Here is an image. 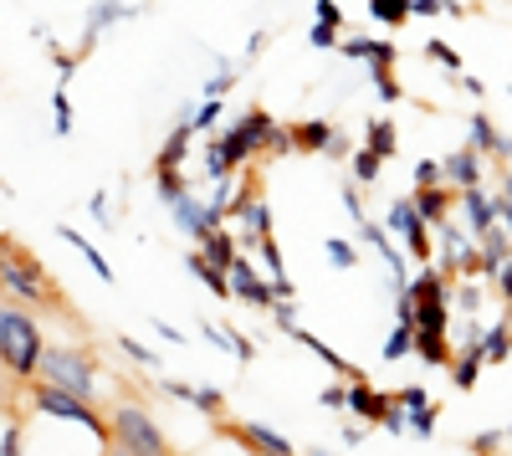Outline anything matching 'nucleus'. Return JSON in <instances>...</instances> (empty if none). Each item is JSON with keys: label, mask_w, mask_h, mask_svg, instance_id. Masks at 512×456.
<instances>
[{"label": "nucleus", "mask_w": 512, "mask_h": 456, "mask_svg": "<svg viewBox=\"0 0 512 456\" xmlns=\"http://www.w3.org/2000/svg\"><path fill=\"white\" fill-rule=\"evenodd\" d=\"M36 380L62 385V390H72L82 400H98V364H93L88 349H77V344H47V349H41Z\"/></svg>", "instance_id": "obj_1"}, {"label": "nucleus", "mask_w": 512, "mask_h": 456, "mask_svg": "<svg viewBox=\"0 0 512 456\" xmlns=\"http://www.w3.org/2000/svg\"><path fill=\"white\" fill-rule=\"evenodd\" d=\"M41 349H47L41 328L21 308H0V364H6L11 375H21V380H36Z\"/></svg>", "instance_id": "obj_2"}, {"label": "nucleus", "mask_w": 512, "mask_h": 456, "mask_svg": "<svg viewBox=\"0 0 512 456\" xmlns=\"http://www.w3.org/2000/svg\"><path fill=\"white\" fill-rule=\"evenodd\" d=\"M0 293H11L21 303H57L41 262L31 252H21V246H11L6 236H0Z\"/></svg>", "instance_id": "obj_3"}, {"label": "nucleus", "mask_w": 512, "mask_h": 456, "mask_svg": "<svg viewBox=\"0 0 512 456\" xmlns=\"http://www.w3.org/2000/svg\"><path fill=\"white\" fill-rule=\"evenodd\" d=\"M31 405L41 410V416H62V421H77V426H88L108 451H113V421H103L98 416V405L93 400H82V395H72V390H62V385H31Z\"/></svg>", "instance_id": "obj_4"}, {"label": "nucleus", "mask_w": 512, "mask_h": 456, "mask_svg": "<svg viewBox=\"0 0 512 456\" xmlns=\"http://www.w3.org/2000/svg\"><path fill=\"white\" fill-rule=\"evenodd\" d=\"M113 451H128V456H164V451H169V436L159 431V421L149 416L144 405L118 400V410H113Z\"/></svg>", "instance_id": "obj_5"}, {"label": "nucleus", "mask_w": 512, "mask_h": 456, "mask_svg": "<svg viewBox=\"0 0 512 456\" xmlns=\"http://www.w3.org/2000/svg\"><path fill=\"white\" fill-rule=\"evenodd\" d=\"M272 129H277V118L267 113V108H246L231 129L221 134V144H226V159L236 164H251L256 154H267V139H272Z\"/></svg>", "instance_id": "obj_6"}, {"label": "nucleus", "mask_w": 512, "mask_h": 456, "mask_svg": "<svg viewBox=\"0 0 512 456\" xmlns=\"http://www.w3.org/2000/svg\"><path fill=\"white\" fill-rule=\"evenodd\" d=\"M128 16H134V6H123V0H93V6H88V21H82V36H77V47H72V52L88 62L93 47L103 41V31H108L113 21H128Z\"/></svg>", "instance_id": "obj_7"}, {"label": "nucleus", "mask_w": 512, "mask_h": 456, "mask_svg": "<svg viewBox=\"0 0 512 456\" xmlns=\"http://www.w3.org/2000/svg\"><path fill=\"white\" fill-rule=\"evenodd\" d=\"M221 431L236 441V446H246V451H262V456H292V441L287 436H277L272 426H262V421H221Z\"/></svg>", "instance_id": "obj_8"}, {"label": "nucleus", "mask_w": 512, "mask_h": 456, "mask_svg": "<svg viewBox=\"0 0 512 456\" xmlns=\"http://www.w3.org/2000/svg\"><path fill=\"white\" fill-rule=\"evenodd\" d=\"M461 211H466V231L482 241V236L502 221V195H497V190L487 195L482 185H472V190H461Z\"/></svg>", "instance_id": "obj_9"}, {"label": "nucleus", "mask_w": 512, "mask_h": 456, "mask_svg": "<svg viewBox=\"0 0 512 456\" xmlns=\"http://www.w3.org/2000/svg\"><path fill=\"white\" fill-rule=\"evenodd\" d=\"M226 272H231V293H236V298H246V308H272V303L282 298V293H277V282H262L246 257H236Z\"/></svg>", "instance_id": "obj_10"}, {"label": "nucleus", "mask_w": 512, "mask_h": 456, "mask_svg": "<svg viewBox=\"0 0 512 456\" xmlns=\"http://www.w3.org/2000/svg\"><path fill=\"white\" fill-rule=\"evenodd\" d=\"M338 57H349V62H369V72H390L395 67V41H379V36H349V41H338Z\"/></svg>", "instance_id": "obj_11"}, {"label": "nucleus", "mask_w": 512, "mask_h": 456, "mask_svg": "<svg viewBox=\"0 0 512 456\" xmlns=\"http://www.w3.org/2000/svg\"><path fill=\"white\" fill-rule=\"evenodd\" d=\"M169 211H175V226H180L185 236H195V241L226 221V211H216V205H200L195 195H180L175 205H169Z\"/></svg>", "instance_id": "obj_12"}, {"label": "nucleus", "mask_w": 512, "mask_h": 456, "mask_svg": "<svg viewBox=\"0 0 512 456\" xmlns=\"http://www.w3.org/2000/svg\"><path fill=\"white\" fill-rule=\"evenodd\" d=\"M482 159H487V154H477L472 144L451 149V154L441 159V170H446V185H451V190H472V185H482V180H487V175H482Z\"/></svg>", "instance_id": "obj_13"}, {"label": "nucleus", "mask_w": 512, "mask_h": 456, "mask_svg": "<svg viewBox=\"0 0 512 456\" xmlns=\"http://www.w3.org/2000/svg\"><path fill=\"white\" fill-rule=\"evenodd\" d=\"M395 405V395H384V390H374V385H364V375H354L349 380V410L359 421H369V426H379L384 421V410Z\"/></svg>", "instance_id": "obj_14"}, {"label": "nucleus", "mask_w": 512, "mask_h": 456, "mask_svg": "<svg viewBox=\"0 0 512 456\" xmlns=\"http://www.w3.org/2000/svg\"><path fill=\"white\" fill-rule=\"evenodd\" d=\"M472 149H477V154H497L502 164H512V139L497 129L487 113H472Z\"/></svg>", "instance_id": "obj_15"}, {"label": "nucleus", "mask_w": 512, "mask_h": 456, "mask_svg": "<svg viewBox=\"0 0 512 456\" xmlns=\"http://www.w3.org/2000/svg\"><path fill=\"white\" fill-rule=\"evenodd\" d=\"M287 339H292V344H303V349H308L313 359H323V364L333 369V375H344V380H354V375H359V369H354V364H349L344 354H333V349H328V344H323L318 334H308V328H292Z\"/></svg>", "instance_id": "obj_16"}, {"label": "nucleus", "mask_w": 512, "mask_h": 456, "mask_svg": "<svg viewBox=\"0 0 512 456\" xmlns=\"http://www.w3.org/2000/svg\"><path fill=\"white\" fill-rule=\"evenodd\" d=\"M410 200L420 205V216L431 221V226H441V221L451 216V185H415Z\"/></svg>", "instance_id": "obj_17"}, {"label": "nucleus", "mask_w": 512, "mask_h": 456, "mask_svg": "<svg viewBox=\"0 0 512 456\" xmlns=\"http://www.w3.org/2000/svg\"><path fill=\"white\" fill-rule=\"evenodd\" d=\"M446 369H451V385H456V390H477V380H482L487 359H482L477 349H456Z\"/></svg>", "instance_id": "obj_18"}, {"label": "nucleus", "mask_w": 512, "mask_h": 456, "mask_svg": "<svg viewBox=\"0 0 512 456\" xmlns=\"http://www.w3.org/2000/svg\"><path fill=\"white\" fill-rule=\"evenodd\" d=\"M57 236H62L67 246H77V252H82V262H88V267H93V277H98V282H108V287H113V267L103 262V252H98V246H93L88 236H82L77 226H57Z\"/></svg>", "instance_id": "obj_19"}, {"label": "nucleus", "mask_w": 512, "mask_h": 456, "mask_svg": "<svg viewBox=\"0 0 512 456\" xmlns=\"http://www.w3.org/2000/svg\"><path fill=\"white\" fill-rule=\"evenodd\" d=\"M415 354H420L425 364H436V369H446L456 349L446 344V328H415Z\"/></svg>", "instance_id": "obj_20"}, {"label": "nucleus", "mask_w": 512, "mask_h": 456, "mask_svg": "<svg viewBox=\"0 0 512 456\" xmlns=\"http://www.w3.org/2000/svg\"><path fill=\"white\" fill-rule=\"evenodd\" d=\"M185 267H190V277H200V282H205L216 298H236V293H231V272H226V267H216V262H210L205 252H195Z\"/></svg>", "instance_id": "obj_21"}, {"label": "nucleus", "mask_w": 512, "mask_h": 456, "mask_svg": "<svg viewBox=\"0 0 512 456\" xmlns=\"http://www.w3.org/2000/svg\"><path fill=\"white\" fill-rule=\"evenodd\" d=\"M200 252H205L210 262H216V267H231V262L241 257V241H236L231 231H221V226H216V231H205V236H200Z\"/></svg>", "instance_id": "obj_22"}, {"label": "nucleus", "mask_w": 512, "mask_h": 456, "mask_svg": "<svg viewBox=\"0 0 512 456\" xmlns=\"http://www.w3.org/2000/svg\"><path fill=\"white\" fill-rule=\"evenodd\" d=\"M292 134H297V149L323 154V149H328V139H333L338 129H333V123H323V118H308V123H292Z\"/></svg>", "instance_id": "obj_23"}, {"label": "nucleus", "mask_w": 512, "mask_h": 456, "mask_svg": "<svg viewBox=\"0 0 512 456\" xmlns=\"http://www.w3.org/2000/svg\"><path fill=\"white\" fill-rule=\"evenodd\" d=\"M364 139H369V149H374L379 159H395V154H400V129H395L390 118H374L369 129H364Z\"/></svg>", "instance_id": "obj_24"}, {"label": "nucleus", "mask_w": 512, "mask_h": 456, "mask_svg": "<svg viewBox=\"0 0 512 456\" xmlns=\"http://www.w3.org/2000/svg\"><path fill=\"white\" fill-rule=\"evenodd\" d=\"M512 354V303H507V313L487 328V364H502Z\"/></svg>", "instance_id": "obj_25"}, {"label": "nucleus", "mask_w": 512, "mask_h": 456, "mask_svg": "<svg viewBox=\"0 0 512 456\" xmlns=\"http://www.w3.org/2000/svg\"><path fill=\"white\" fill-rule=\"evenodd\" d=\"M369 16L379 26H405L415 11H410V0H369Z\"/></svg>", "instance_id": "obj_26"}, {"label": "nucleus", "mask_w": 512, "mask_h": 456, "mask_svg": "<svg viewBox=\"0 0 512 456\" xmlns=\"http://www.w3.org/2000/svg\"><path fill=\"white\" fill-rule=\"evenodd\" d=\"M379 164H384V159H379V154H374V149H369V144H364V149H354V154H349V170H354V180H359V190H364V185H374V180H379Z\"/></svg>", "instance_id": "obj_27"}, {"label": "nucleus", "mask_w": 512, "mask_h": 456, "mask_svg": "<svg viewBox=\"0 0 512 456\" xmlns=\"http://www.w3.org/2000/svg\"><path fill=\"white\" fill-rule=\"evenodd\" d=\"M323 252H328V262H333L338 272L359 267V246H354V241H344V236H328V241H323Z\"/></svg>", "instance_id": "obj_28"}, {"label": "nucleus", "mask_w": 512, "mask_h": 456, "mask_svg": "<svg viewBox=\"0 0 512 456\" xmlns=\"http://www.w3.org/2000/svg\"><path fill=\"white\" fill-rule=\"evenodd\" d=\"M154 190H159L164 205H175L180 195H190V185L180 180V170H154Z\"/></svg>", "instance_id": "obj_29"}, {"label": "nucleus", "mask_w": 512, "mask_h": 456, "mask_svg": "<svg viewBox=\"0 0 512 456\" xmlns=\"http://www.w3.org/2000/svg\"><path fill=\"white\" fill-rule=\"evenodd\" d=\"M221 108H226L221 98H205L200 108H190V129H195V134H210V129L221 123Z\"/></svg>", "instance_id": "obj_30"}, {"label": "nucleus", "mask_w": 512, "mask_h": 456, "mask_svg": "<svg viewBox=\"0 0 512 456\" xmlns=\"http://www.w3.org/2000/svg\"><path fill=\"white\" fill-rule=\"evenodd\" d=\"M52 123H57L62 139L72 134V93H67V82H57V93H52Z\"/></svg>", "instance_id": "obj_31"}, {"label": "nucleus", "mask_w": 512, "mask_h": 456, "mask_svg": "<svg viewBox=\"0 0 512 456\" xmlns=\"http://www.w3.org/2000/svg\"><path fill=\"white\" fill-rule=\"evenodd\" d=\"M415 349V323H395V334H390V344H384V359H405Z\"/></svg>", "instance_id": "obj_32"}, {"label": "nucleus", "mask_w": 512, "mask_h": 456, "mask_svg": "<svg viewBox=\"0 0 512 456\" xmlns=\"http://www.w3.org/2000/svg\"><path fill=\"white\" fill-rule=\"evenodd\" d=\"M425 57H431L441 72H451V77L461 72V52H456V47H446V41H425Z\"/></svg>", "instance_id": "obj_33"}, {"label": "nucleus", "mask_w": 512, "mask_h": 456, "mask_svg": "<svg viewBox=\"0 0 512 456\" xmlns=\"http://www.w3.org/2000/svg\"><path fill=\"white\" fill-rule=\"evenodd\" d=\"M190 405H195V410H205V416H216V421H221V410H226V395H221V390H210V385H195Z\"/></svg>", "instance_id": "obj_34"}, {"label": "nucleus", "mask_w": 512, "mask_h": 456, "mask_svg": "<svg viewBox=\"0 0 512 456\" xmlns=\"http://www.w3.org/2000/svg\"><path fill=\"white\" fill-rule=\"evenodd\" d=\"M369 82H374L379 103H400V82H395V72H369Z\"/></svg>", "instance_id": "obj_35"}, {"label": "nucleus", "mask_w": 512, "mask_h": 456, "mask_svg": "<svg viewBox=\"0 0 512 456\" xmlns=\"http://www.w3.org/2000/svg\"><path fill=\"white\" fill-rule=\"evenodd\" d=\"M308 41H313L318 52H338V26H328V21H313Z\"/></svg>", "instance_id": "obj_36"}, {"label": "nucleus", "mask_w": 512, "mask_h": 456, "mask_svg": "<svg viewBox=\"0 0 512 456\" xmlns=\"http://www.w3.org/2000/svg\"><path fill=\"white\" fill-rule=\"evenodd\" d=\"M410 431H415V436H436V405L410 410Z\"/></svg>", "instance_id": "obj_37"}, {"label": "nucleus", "mask_w": 512, "mask_h": 456, "mask_svg": "<svg viewBox=\"0 0 512 456\" xmlns=\"http://www.w3.org/2000/svg\"><path fill=\"white\" fill-rule=\"evenodd\" d=\"M415 185H446L441 159H420V164H415Z\"/></svg>", "instance_id": "obj_38"}, {"label": "nucleus", "mask_w": 512, "mask_h": 456, "mask_svg": "<svg viewBox=\"0 0 512 456\" xmlns=\"http://www.w3.org/2000/svg\"><path fill=\"white\" fill-rule=\"evenodd\" d=\"M256 252H262V262H267L272 282H277V277H287V272H282V252H277V236H262V246H256Z\"/></svg>", "instance_id": "obj_39"}, {"label": "nucleus", "mask_w": 512, "mask_h": 456, "mask_svg": "<svg viewBox=\"0 0 512 456\" xmlns=\"http://www.w3.org/2000/svg\"><path fill=\"white\" fill-rule=\"evenodd\" d=\"M292 149H297V134H292V123H287V129L277 123V129H272V139H267V154H292Z\"/></svg>", "instance_id": "obj_40"}, {"label": "nucleus", "mask_w": 512, "mask_h": 456, "mask_svg": "<svg viewBox=\"0 0 512 456\" xmlns=\"http://www.w3.org/2000/svg\"><path fill=\"white\" fill-rule=\"evenodd\" d=\"M272 323L282 328V334H292V328H297V308H292V298H277V303H272Z\"/></svg>", "instance_id": "obj_41"}, {"label": "nucleus", "mask_w": 512, "mask_h": 456, "mask_svg": "<svg viewBox=\"0 0 512 456\" xmlns=\"http://www.w3.org/2000/svg\"><path fill=\"white\" fill-rule=\"evenodd\" d=\"M477 308H482V287H461V293H456V313L477 318Z\"/></svg>", "instance_id": "obj_42"}, {"label": "nucleus", "mask_w": 512, "mask_h": 456, "mask_svg": "<svg viewBox=\"0 0 512 456\" xmlns=\"http://www.w3.org/2000/svg\"><path fill=\"white\" fill-rule=\"evenodd\" d=\"M344 211L354 216V226H364V221H369V216H364V200H359V180H349V185H344Z\"/></svg>", "instance_id": "obj_43"}, {"label": "nucleus", "mask_w": 512, "mask_h": 456, "mask_svg": "<svg viewBox=\"0 0 512 456\" xmlns=\"http://www.w3.org/2000/svg\"><path fill=\"white\" fill-rule=\"evenodd\" d=\"M118 349H123L128 359H134V364H144V369H154V364H159V354H154V349H144V344H134V339H118Z\"/></svg>", "instance_id": "obj_44"}, {"label": "nucleus", "mask_w": 512, "mask_h": 456, "mask_svg": "<svg viewBox=\"0 0 512 456\" xmlns=\"http://www.w3.org/2000/svg\"><path fill=\"white\" fill-rule=\"evenodd\" d=\"M318 405H328V410H349V385H328V390H318Z\"/></svg>", "instance_id": "obj_45"}, {"label": "nucleus", "mask_w": 512, "mask_h": 456, "mask_svg": "<svg viewBox=\"0 0 512 456\" xmlns=\"http://www.w3.org/2000/svg\"><path fill=\"white\" fill-rule=\"evenodd\" d=\"M154 390L169 395V400H185V405H190V395H195V385H185V380H159Z\"/></svg>", "instance_id": "obj_46"}, {"label": "nucleus", "mask_w": 512, "mask_h": 456, "mask_svg": "<svg viewBox=\"0 0 512 456\" xmlns=\"http://www.w3.org/2000/svg\"><path fill=\"white\" fill-rule=\"evenodd\" d=\"M226 334H231V354H236L241 364H251V359H256V344H251L246 334H236V328H226Z\"/></svg>", "instance_id": "obj_47"}, {"label": "nucleus", "mask_w": 512, "mask_h": 456, "mask_svg": "<svg viewBox=\"0 0 512 456\" xmlns=\"http://www.w3.org/2000/svg\"><path fill=\"white\" fill-rule=\"evenodd\" d=\"M395 400H400L405 410H420V405H431V395H425L420 385H405V390H395Z\"/></svg>", "instance_id": "obj_48"}, {"label": "nucleus", "mask_w": 512, "mask_h": 456, "mask_svg": "<svg viewBox=\"0 0 512 456\" xmlns=\"http://www.w3.org/2000/svg\"><path fill=\"white\" fill-rule=\"evenodd\" d=\"M52 67H57V82H72V72L82 67V57H77V52H57V62H52Z\"/></svg>", "instance_id": "obj_49"}, {"label": "nucleus", "mask_w": 512, "mask_h": 456, "mask_svg": "<svg viewBox=\"0 0 512 456\" xmlns=\"http://www.w3.org/2000/svg\"><path fill=\"white\" fill-rule=\"evenodd\" d=\"M313 16H318V21H328V26H344V11H338V0H318Z\"/></svg>", "instance_id": "obj_50"}, {"label": "nucleus", "mask_w": 512, "mask_h": 456, "mask_svg": "<svg viewBox=\"0 0 512 456\" xmlns=\"http://www.w3.org/2000/svg\"><path fill=\"white\" fill-rule=\"evenodd\" d=\"M21 446H26L21 426H6V436H0V451H6V456H21Z\"/></svg>", "instance_id": "obj_51"}, {"label": "nucleus", "mask_w": 512, "mask_h": 456, "mask_svg": "<svg viewBox=\"0 0 512 456\" xmlns=\"http://www.w3.org/2000/svg\"><path fill=\"white\" fill-rule=\"evenodd\" d=\"M497 293H502V303H512V252H507V262L497 272Z\"/></svg>", "instance_id": "obj_52"}, {"label": "nucleus", "mask_w": 512, "mask_h": 456, "mask_svg": "<svg viewBox=\"0 0 512 456\" xmlns=\"http://www.w3.org/2000/svg\"><path fill=\"white\" fill-rule=\"evenodd\" d=\"M323 154H328V159H349V154H354V144H349V139H344V134H333V139H328V149H323Z\"/></svg>", "instance_id": "obj_53"}, {"label": "nucleus", "mask_w": 512, "mask_h": 456, "mask_svg": "<svg viewBox=\"0 0 512 456\" xmlns=\"http://www.w3.org/2000/svg\"><path fill=\"white\" fill-rule=\"evenodd\" d=\"M154 328H159V339H164V344H185V339H180V328H169L164 318H154Z\"/></svg>", "instance_id": "obj_54"}, {"label": "nucleus", "mask_w": 512, "mask_h": 456, "mask_svg": "<svg viewBox=\"0 0 512 456\" xmlns=\"http://www.w3.org/2000/svg\"><path fill=\"white\" fill-rule=\"evenodd\" d=\"M497 446H502V436H497V431H487V436H477V441H472V451H497Z\"/></svg>", "instance_id": "obj_55"}, {"label": "nucleus", "mask_w": 512, "mask_h": 456, "mask_svg": "<svg viewBox=\"0 0 512 456\" xmlns=\"http://www.w3.org/2000/svg\"><path fill=\"white\" fill-rule=\"evenodd\" d=\"M344 446H364V431L359 426H344Z\"/></svg>", "instance_id": "obj_56"}, {"label": "nucleus", "mask_w": 512, "mask_h": 456, "mask_svg": "<svg viewBox=\"0 0 512 456\" xmlns=\"http://www.w3.org/2000/svg\"><path fill=\"white\" fill-rule=\"evenodd\" d=\"M502 195L512 200V164H507V175H502Z\"/></svg>", "instance_id": "obj_57"}, {"label": "nucleus", "mask_w": 512, "mask_h": 456, "mask_svg": "<svg viewBox=\"0 0 512 456\" xmlns=\"http://www.w3.org/2000/svg\"><path fill=\"white\" fill-rule=\"evenodd\" d=\"M507 441H512V426H507Z\"/></svg>", "instance_id": "obj_58"}]
</instances>
